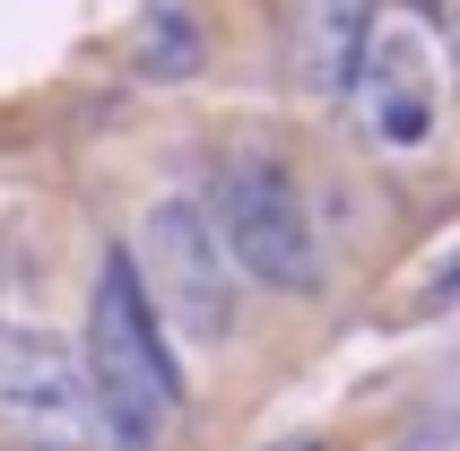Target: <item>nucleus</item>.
<instances>
[{
    "label": "nucleus",
    "instance_id": "obj_1",
    "mask_svg": "<svg viewBox=\"0 0 460 451\" xmlns=\"http://www.w3.org/2000/svg\"><path fill=\"white\" fill-rule=\"evenodd\" d=\"M87 391H96V426L113 451H156L165 426L182 408V374L165 356V330H156L139 278H130V252H113L96 270V296H87Z\"/></svg>",
    "mask_w": 460,
    "mask_h": 451
},
{
    "label": "nucleus",
    "instance_id": "obj_2",
    "mask_svg": "<svg viewBox=\"0 0 460 451\" xmlns=\"http://www.w3.org/2000/svg\"><path fill=\"white\" fill-rule=\"evenodd\" d=\"M130 278H139V296H148L156 330H174V339H191V348H226L234 322H243L234 261L217 252L200 200H156L148 217H139Z\"/></svg>",
    "mask_w": 460,
    "mask_h": 451
},
{
    "label": "nucleus",
    "instance_id": "obj_3",
    "mask_svg": "<svg viewBox=\"0 0 460 451\" xmlns=\"http://www.w3.org/2000/svg\"><path fill=\"white\" fill-rule=\"evenodd\" d=\"M200 217H208L217 252L243 278L279 287V296H313L322 287V234H313V208H305V191H296L287 165H270V156L226 165Z\"/></svg>",
    "mask_w": 460,
    "mask_h": 451
},
{
    "label": "nucleus",
    "instance_id": "obj_4",
    "mask_svg": "<svg viewBox=\"0 0 460 451\" xmlns=\"http://www.w3.org/2000/svg\"><path fill=\"white\" fill-rule=\"evenodd\" d=\"M0 443L9 451H96V391L70 339L0 322Z\"/></svg>",
    "mask_w": 460,
    "mask_h": 451
},
{
    "label": "nucleus",
    "instance_id": "obj_5",
    "mask_svg": "<svg viewBox=\"0 0 460 451\" xmlns=\"http://www.w3.org/2000/svg\"><path fill=\"white\" fill-rule=\"evenodd\" d=\"M357 87H365V113H374L383 148H417L435 130V70H426V35L409 18H374Z\"/></svg>",
    "mask_w": 460,
    "mask_h": 451
},
{
    "label": "nucleus",
    "instance_id": "obj_6",
    "mask_svg": "<svg viewBox=\"0 0 460 451\" xmlns=\"http://www.w3.org/2000/svg\"><path fill=\"white\" fill-rule=\"evenodd\" d=\"M374 44V0H296L287 18V70L305 96H348Z\"/></svg>",
    "mask_w": 460,
    "mask_h": 451
},
{
    "label": "nucleus",
    "instance_id": "obj_7",
    "mask_svg": "<svg viewBox=\"0 0 460 451\" xmlns=\"http://www.w3.org/2000/svg\"><path fill=\"white\" fill-rule=\"evenodd\" d=\"M200 18H191V9H156L148 26H139V70L148 78H191L200 70Z\"/></svg>",
    "mask_w": 460,
    "mask_h": 451
},
{
    "label": "nucleus",
    "instance_id": "obj_8",
    "mask_svg": "<svg viewBox=\"0 0 460 451\" xmlns=\"http://www.w3.org/2000/svg\"><path fill=\"white\" fill-rule=\"evenodd\" d=\"M452 61H460V26H452Z\"/></svg>",
    "mask_w": 460,
    "mask_h": 451
},
{
    "label": "nucleus",
    "instance_id": "obj_9",
    "mask_svg": "<svg viewBox=\"0 0 460 451\" xmlns=\"http://www.w3.org/2000/svg\"><path fill=\"white\" fill-rule=\"evenodd\" d=\"M296 451H313V443H296Z\"/></svg>",
    "mask_w": 460,
    "mask_h": 451
}]
</instances>
